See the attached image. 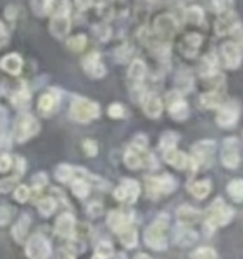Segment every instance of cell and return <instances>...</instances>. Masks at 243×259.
<instances>
[{"label": "cell", "instance_id": "1", "mask_svg": "<svg viewBox=\"0 0 243 259\" xmlns=\"http://www.w3.org/2000/svg\"><path fill=\"white\" fill-rule=\"evenodd\" d=\"M167 228H168V218L160 216L153 221L145 231V244L152 249L162 251L167 247Z\"/></svg>", "mask_w": 243, "mask_h": 259}, {"label": "cell", "instance_id": "2", "mask_svg": "<svg viewBox=\"0 0 243 259\" xmlns=\"http://www.w3.org/2000/svg\"><path fill=\"white\" fill-rule=\"evenodd\" d=\"M100 115V107L90 99L75 97L70 107V117L77 122H90Z\"/></svg>", "mask_w": 243, "mask_h": 259}, {"label": "cell", "instance_id": "3", "mask_svg": "<svg viewBox=\"0 0 243 259\" xmlns=\"http://www.w3.org/2000/svg\"><path fill=\"white\" fill-rule=\"evenodd\" d=\"M233 219V209H230L222 199H217L205 212V223L210 229L228 224Z\"/></svg>", "mask_w": 243, "mask_h": 259}, {"label": "cell", "instance_id": "4", "mask_svg": "<svg viewBox=\"0 0 243 259\" xmlns=\"http://www.w3.org/2000/svg\"><path fill=\"white\" fill-rule=\"evenodd\" d=\"M40 125H38L37 119L34 115L30 114H20L17 119H15V124H14V139L17 142H25L29 141L30 137H34Z\"/></svg>", "mask_w": 243, "mask_h": 259}, {"label": "cell", "instance_id": "5", "mask_svg": "<svg viewBox=\"0 0 243 259\" xmlns=\"http://www.w3.org/2000/svg\"><path fill=\"white\" fill-rule=\"evenodd\" d=\"M153 30H155V35L158 37L160 42L168 44L176 34V30H178V22H176L173 15L163 14L153 22Z\"/></svg>", "mask_w": 243, "mask_h": 259}, {"label": "cell", "instance_id": "6", "mask_svg": "<svg viewBox=\"0 0 243 259\" xmlns=\"http://www.w3.org/2000/svg\"><path fill=\"white\" fill-rule=\"evenodd\" d=\"M125 166L130 169L150 167L153 166V156L145 147H139L132 144L125 152Z\"/></svg>", "mask_w": 243, "mask_h": 259}, {"label": "cell", "instance_id": "7", "mask_svg": "<svg viewBox=\"0 0 243 259\" xmlns=\"http://www.w3.org/2000/svg\"><path fill=\"white\" fill-rule=\"evenodd\" d=\"M176 187V181L172 178V176L165 174L160 176V178H147V191L150 197H158V196H165L170 194Z\"/></svg>", "mask_w": 243, "mask_h": 259}, {"label": "cell", "instance_id": "8", "mask_svg": "<svg viewBox=\"0 0 243 259\" xmlns=\"http://www.w3.org/2000/svg\"><path fill=\"white\" fill-rule=\"evenodd\" d=\"M25 252L29 259H48L52 254V247L42 234H34L30 236V239L27 241Z\"/></svg>", "mask_w": 243, "mask_h": 259}, {"label": "cell", "instance_id": "9", "mask_svg": "<svg viewBox=\"0 0 243 259\" xmlns=\"http://www.w3.org/2000/svg\"><path fill=\"white\" fill-rule=\"evenodd\" d=\"M213 149H215V142L213 141L197 142V144L193 146L192 157H189V164H192L193 169L202 167V166L207 167L208 164H210V159H212Z\"/></svg>", "mask_w": 243, "mask_h": 259}, {"label": "cell", "instance_id": "10", "mask_svg": "<svg viewBox=\"0 0 243 259\" xmlns=\"http://www.w3.org/2000/svg\"><path fill=\"white\" fill-rule=\"evenodd\" d=\"M222 164L228 169L238 167L240 164V141L236 137H226L222 147Z\"/></svg>", "mask_w": 243, "mask_h": 259}, {"label": "cell", "instance_id": "11", "mask_svg": "<svg viewBox=\"0 0 243 259\" xmlns=\"http://www.w3.org/2000/svg\"><path fill=\"white\" fill-rule=\"evenodd\" d=\"M167 104H168V112L175 120H180L181 122V120H185L190 115L189 106H187V102L184 101V97H181V94L178 91L168 94Z\"/></svg>", "mask_w": 243, "mask_h": 259}, {"label": "cell", "instance_id": "12", "mask_svg": "<svg viewBox=\"0 0 243 259\" xmlns=\"http://www.w3.org/2000/svg\"><path fill=\"white\" fill-rule=\"evenodd\" d=\"M82 67H84V70L92 77V79H102V77L107 74V69H105L98 52L87 54L85 59L82 60Z\"/></svg>", "mask_w": 243, "mask_h": 259}, {"label": "cell", "instance_id": "13", "mask_svg": "<svg viewBox=\"0 0 243 259\" xmlns=\"http://www.w3.org/2000/svg\"><path fill=\"white\" fill-rule=\"evenodd\" d=\"M147 75V65L143 60L137 59L134 62L130 64L129 67V75H127V79H129V85L132 87V91H139V92H143L142 89V84H143V79H145Z\"/></svg>", "mask_w": 243, "mask_h": 259}, {"label": "cell", "instance_id": "14", "mask_svg": "<svg viewBox=\"0 0 243 259\" xmlns=\"http://www.w3.org/2000/svg\"><path fill=\"white\" fill-rule=\"evenodd\" d=\"M139 194H140V186L134 179H125L113 192L115 199L122 202H135Z\"/></svg>", "mask_w": 243, "mask_h": 259}, {"label": "cell", "instance_id": "15", "mask_svg": "<svg viewBox=\"0 0 243 259\" xmlns=\"http://www.w3.org/2000/svg\"><path fill=\"white\" fill-rule=\"evenodd\" d=\"M238 115H240L238 104L228 102V104H225V106L218 107L217 122L218 125H222V127H233L236 124V120H238Z\"/></svg>", "mask_w": 243, "mask_h": 259}, {"label": "cell", "instance_id": "16", "mask_svg": "<svg viewBox=\"0 0 243 259\" xmlns=\"http://www.w3.org/2000/svg\"><path fill=\"white\" fill-rule=\"evenodd\" d=\"M222 60L226 69H238L241 62V49L238 44L226 42L222 46Z\"/></svg>", "mask_w": 243, "mask_h": 259}, {"label": "cell", "instance_id": "17", "mask_svg": "<svg viewBox=\"0 0 243 259\" xmlns=\"http://www.w3.org/2000/svg\"><path fill=\"white\" fill-rule=\"evenodd\" d=\"M139 101L142 102L143 112H145L148 117H152V119L160 117L163 106H162V101H160L158 96H155V94H152V92H145V91H143V94L140 96Z\"/></svg>", "mask_w": 243, "mask_h": 259}, {"label": "cell", "instance_id": "18", "mask_svg": "<svg viewBox=\"0 0 243 259\" xmlns=\"http://www.w3.org/2000/svg\"><path fill=\"white\" fill-rule=\"evenodd\" d=\"M202 46V35L200 34H187L178 44V51L184 57L193 59L200 51Z\"/></svg>", "mask_w": 243, "mask_h": 259}, {"label": "cell", "instance_id": "19", "mask_svg": "<svg viewBox=\"0 0 243 259\" xmlns=\"http://www.w3.org/2000/svg\"><path fill=\"white\" fill-rule=\"evenodd\" d=\"M50 32H52V35L57 37V38L67 37V34L70 32V12L52 14Z\"/></svg>", "mask_w": 243, "mask_h": 259}, {"label": "cell", "instance_id": "20", "mask_svg": "<svg viewBox=\"0 0 243 259\" xmlns=\"http://www.w3.org/2000/svg\"><path fill=\"white\" fill-rule=\"evenodd\" d=\"M107 223L110 228H112L113 233H117L120 236L124 231L132 228V216H129V214H125V212H120V211H112L108 214Z\"/></svg>", "mask_w": 243, "mask_h": 259}, {"label": "cell", "instance_id": "21", "mask_svg": "<svg viewBox=\"0 0 243 259\" xmlns=\"http://www.w3.org/2000/svg\"><path fill=\"white\" fill-rule=\"evenodd\" d=\"M238 25V19L233 12H222L220 17L215 22V32L218 35H226V34H231V30Z\"/></svg>", "mask_w": 243, "mask_h": 259}, {"label": "cell", "instance_id": "22", "mask_svg": "<svg viewBox=\"0 0 243 259\" xmlns=\"http://www.w3.org/2000/svg\"><path fill=\"white\" fill-rule=\"evenodd\" d=\"M55 233L62 238H72L75 234V219L72 214L65 212L60 214L57 218V223H55Z\"/></svg>", "mask_w": 243, "mask_h": 259}, {"label": "cell", "instance_id": "23", "mask_svg": "<svg viewBox=\"0 0 243 259\" xmlns=\"http://www.w3.org/2000/svg\"><path fill=\"white\" fill-rule=\"evenodd\" d=\"M165 156V161H167L170 166L175 167V169H185L189 166V156L181 151H176V149H168V151L163 152Z\"/></svg>", "mask_w": 243, "mask_h": 259}, {"label": "cell", "instance_id": "24", "mask_svg": "<svg viewBox=\"0 0 243 259\" xmlns=\"http://www.w3.org/2000/svg\"><path fill=\"white\" fill-rule=\"evenodd\" d=\"M22 65H24V62H22V57L17 56V54H9V56H5L0 60V67L12 75H17L20 72Z\"/></svg>", "mask_w": 243, "mask_h": 259}, {"label": "cell", "instance_id": "25", "mask_svg": "<svg viewBox=\"0 0 243 259\" xmlns=\"http://www.w3.org/2000/svg\"><path fill=\"white\" fill-rule=\"evenodd\" d=\"M58 104V94L55 96V92H47L38 99V111H40L43 115H48L50 112L55 111Z\"/></svg>", "mask_w": 243, "mask_h": 259}, {"label": "cell", "instance_id": "26", "mask_svg": "<svg viewBox=\"0 0 243 259\" xmlns=\"http://www.w3.org/2000/svg\"><path fill=\"white\" fill-rule=\"evenodd\" d=\"M217 70H218L217 56H213V54H207V56L203 57L202 62H200V74L203 77H207V79H210L212 75L217 74Z\"/></svg>", "mask_w": 243, "mask_h": 259}, {"label": "cell", "instance_id": "27", "mask_svg": "<svg viewBox=\"0 0 243 259\" xmlns=\"http://www.w3.org/2000/svg\"><path fill=\"white\" fill-rule=\"evenodd\" d=\"M29 226H30V218L27 216V214H22V216L19 218L17 224H15L14 229H12V236L15 238V241L22 242L25 239L27 231H29Z\"/></svg>", "mask_w": 243, "mask_h": 259}, {"label": "cell", "instance_id": "28", "mask_svg": "<svg viewBox=\"0 0 243 259\" xmlns=\"http://www.w3.org/2000/svg\"><path fill=\"white\" fill-rule=\"evenodd\" d=\"M200 106L202 107H205V109H218L220 106H222V94H218V92H205V94H202L200 96Z\"/></svg>", "mask_w": 243, "mask_h": 259}, {"label": "cell", "instance_id": "29", "mask_svg": "<svg viewBox=\"0 0 243 259\" xmlns=\"http://www.w3.org/2000/svg\"><path fill=\"white\" fill-rule=\"evenodd\" d=\"M189 189L193 196L197 197V199H205V197L210 194V191H212V183H210L208 179H203V181H197V183H193L189 186Z\"/></svg>", "mask_w": 243, "mask_h": 259}, {"label": "cell", "instance_id": "30", "mask_svg": "<svg viewBox=\"0 0 243 259\" xmlns=\"http://www.w3.org/2000/svg\"><path fill=\"white\" fill-rule=\"evenodd\" d=\"M175 239L181 246H189L192 242L197 241V233L192 231L190 228H187V226H181V229H178V233H175Z\"/></svg>", "mask_w": 243, "mask_h": 259}, {"label": "cell", "instance_id": "31", "mask_svg": "<svg viewBox=\"0 0 243 259\" xmlns=\"http://www.w3.org/2000/svg\"><path fill=\"white\" fill-rule=\"evenodd\" d=\"M185 20L192 25H202L205 17H203V10L200 7H190L185 10Z\"/></svg>", "mask_w": 243, "mask_h": 259}, {"label": "cell", "instance_id": "32", "mask_svg": "<svg viewBox=\"0 0 243 259\" xmlns=\"http://www.w3.org/2000/svg\"><path fill=\"white\" fill-rule=\"evenodd\" d=\"M37 206L42 216L48 218L50 214H53L55 209H57V202H55L52 197H40V199L37 201Z\"/></svg>", "mask_w": 243, "mask_h": 259}, {"label": "cell", "instance_id": "33", "mask_svg": "<svg viewBox=\"0 0 243 259\" xmlns=\"http://www.w3.org/2000/svg\"><path fill=\"white\" fill-rule=\"evenodd\" d=\"M176 84H178L180 87V91L181 92H187V91H190L192 89V85H193V77H192V72L190 70H180L178 74H176Z\"/></svg>", "mask_w": 243, "mask_h": 259}, {"label": "cell", "instance_id": "34", "mask_svg": "<svg viewBox=\"0 0 243 259\" xmlns=\"http://www.w3.org/2000/svg\"><path fill=\"white\" fill-rule=\"evenodd\" d=\"M178 218H180V221L181 223H185V224H190V223H195L197 219H198V212L197 209H193V207H190V206H181L180 209H178Z\"/></svg>", "mask_w": 243, "mask_h": 259}, {"label": "cell", "instance_id": "35", "mask_svg": "<svg viewBox=\"0 0 243 259\" xmlns=\"http://www.w3.org/2000/svg\"><path fill=\"white\" fill-rule=\"evenodd\" d=\"M72 192H74L77 197L84 199V197L88 196V192H90V186H88V183L84 179H75V181H72Z\"/></svg>", "mask_w": 243, "mask_h": 259}, {"label": "cell", "instance_id": "36", "mask_svg": "<svg viewBox=\"0 0 243 259\" xmlns=\"http://www.w3.org/2000/svg\"><path fill=\"white\" fill-rule=\"evenodd\" d=\"M75 169L67 166V164H60V166L57 167V170H55V178H57L60 183H70L72 179H74V174Z\"/></svg>", "mask_w": 243, "mask_h": 259}, {"label": "cell", "instance_id": "37", "mask_svg": "<svg viewBox=\"0 0 243 259\" xmlns=\"http://www.w3.org/2000/svg\"><path fill=\"white\" fill-rule=\"evenodd\" d=\"M228 194L235 202H241V199H243V183L240 179L231 181V183L228 184Z\"/></svg>", "mask_w": 243, "mask_h": 259}, {"label": "cell", "instance_id": "38", "mask_svg": "<svg viewBox=\"0 0 243 259\" xmlns=\"http://www.w3.org/2000/svg\"><path fill=\"white\" fill-rule=\"evenodd\" d=\"M176 142H178V136H176L175 132H165L162 136V139H160V149L165 152V151H168V149H173L176 146Z\"/></svg>", "mask_w": 243, "mask_h": 259}, {"label": "cell", "instance_id": "39", "mask_svg": "<svg viewBox=\"0 0 243 259\" xmlns=\"http://www.w3.org/2000/svg\"><path fill=\"white\" fill-rule=\"evenodd\" d=\"M32 10L38 17L50 14V0H32Z\"/></svg>", "mask_w": 243, "mask_h": 259}, {"label": "cell", "instance_id": "40", "mask_svg": "<svg viewBox=\"0 0 243 259\" xmlns=\"http://www.w3.org/2000/svg\"><path fill=\"white\" fill-rule=\"evenodd\" d=\"M110 257H112V244L102 241L100 244L97 246L95 254H93L92 259H110Z\"/></svg>", "mask_w": 243, "mask_h": 259}, {"label": "cell", "instance_id": "41", "mask_svg": "<svg viewBox=\"0 0 243 259\" xmlns=\"http://www.w3.org/2000/svg\"><path fill=\"white\" fill-rule=\"evenodd\" d=\"M87 46V37L85 35H75V37H70L69 40H67V47L72 49V51H75V52H80V51H84Z\"/></svg>", "mask_w": 243, "mask_h": 259}, {"label": "cell", "instance_id": "42", "mask_svg": "<svg viewBox=\"0 0 243 259\" xmlns=\"http://www.w3.org/2000/svg\"><path fill=\"white\" fill-rule=\"evenodd\" d=\"M120 238H122V242H124L127 247H134L137 244V238H139V234H137V231L134 228H129L120 234Z\"/></svg>", "mask_w": 243, "mask_h": 259}, {"label": "cell", "instance_id": "43", "mask_svg": "<svg viewBox=\"0 0 243 259\" xmlns=\"http://www.w3.org/2000/svg\"><path fill=\"white\" fill-rule=\"evenodd\" d=\"M207 5H208L210 10H213V12L222 14V12H225L226 9H228L230 2H228V0H207Z\"/></svg>", "mask_w": 243, "mask_h": 259}, {"label": "cell", "instance_id": "44", "mask_svg": "<svg viewBox=\"0 0 243 259\" xmlns=\"http://www.w3.org/2000/svg\"><path fill=\"white\" fill-rule=\"evenodd\" d=\"M192 259H217V252L212 247H200L192 254Z\"/></svg>", "mask_w": 243, "mask_h": 259}, {"label": "cell", "instance_id": "45", "mask_svg": "<svg viewBox=\"0 0 243 259\" xmlns=\"http://www.w3.org/2000/svg\"><path fill=\"white\" fill-rule=\"evenodd\" d=\"M14 214H15L14 207H10V206H0V226L9 224V221L12 219Z\"/></svg>", "mask_w": 243, "mask_h": 259}, {"label": "cell", "instance_id": "46", "mask_svg": "<svg viewBox=\"0 0 243 259\" xmlns=\"http://www.w3.org/2000/svg\"><path fill=\"white\" fill-rule=\"evenodd\" d=\"M14 196H15V201L27 202L30 199V189L27 186H19L17 189H15V192H14Z\"/></svg>", "mask_w": 243, "mask_h": 259}, {"label": "cell", "instance_id": "47", "mask_svg": "<svg viewBox=\"0 0 243 259\" xmlns=\"http://www.w3.org/2000/svg\"><path fill=\"white\" fill-rule=\"evenodd\" d=\"M30 102V94L27 92V91H20L15 94V97H14V104L15 106H19V107H27V104Z\"/></svg>", "mask_w": 243, "mask_h": 259}, {"label": "cell", "instance_id": "48", "mask_svg": "<svg viewBox=\"0 0 243 259\" xmlns=\"http://www.w3.org/2000/svg\"><path fill=\"white\" fill-rule=\"evenodd\" d=\"M20 178V176H12V178H7V179H4V181H0V192H9L12 187H17L15 184H17V179Z\"/></svg>", "mask_w": 243, "mask_h": 259}, {"label": "cell", "instance_id": "49", "mask_svg": "<svg viewBox=\"0 0 243 259\" xmlns=\"http://www.w3.org/2000/svg\"><path fill=\"white\" fill-rule=\"evenodd\" d=\"M108 115L113 119H122L125 115L124 106H120V104H112V106L108 107Z\"/></svg>", "mask_w": 243, "mask_h": 259}, {"label": "cell", "instance_id": "50", "mask_svg": "<svg viewBox=\"0 0 243 259\" xmlns=\"http://www.w3.org/2000/svg\"><path fill=\"white\" fill-rule=\"evenodd\" d=\"M84 151L88 154V156H97V152H98L97 142L95 141H90V139L84 141Z\"/></svg>", "mask_w": 243, "mask_h": 259}, {"label": "cell", "instance_id": "51", "mask_svg": "<svg viewBox=\"0 0 243 259\" xmlns=\"http://www.w3.org/2000/svg\"><path fill=\"white\" fill-rule=\"evenodd\" d=\"M12 166V157L9 154H0V172H5Z\"/></svg>", "mask_w": 243, "mask_h": 259}, {"label": "cell", "instance_id": "52", "mask_svg": "<svg viewBox=\"0 0 243 259\" xmlns=\"http://www.w3.org/2000/svg\"><path fill=\"white\" fill-rule=\"evenodd\" d=\"M57 259H75V254H74V251L69 249V247H62V249L58 251Z\"/></svg>", "mask_w": 243, "mask_h": 259}, {"label": "cell", "instance_id": "53", "mask_svg": "<svg viewBox=\"0 0 243 259\" xmlns=\"http://www.w3.org/2000/svg\"><path fill=\"white\" fill-rule=\"evenodd\" d=\"M95 34L100 37V40H107V37H108V29L105 25H98L97 29H95Z\"/></svg>", "mask_w": 243, "mask_h": 259}, {"label": "cell", "instance_id": "54", "mask_svg": "<svg viewBox=\"0 0 243 259\" xmlns=\"http://www.w3.org/2000/svg\"><path fill=\"white\" fill-rule=\"evenodd\" d=\"M92 2L93 0H75V5L79 10H87L92 5Z\"/></svg>", "mask_w": 243, "mask_h": 259}, {"label": "cell", "instance_id": "55", "mask_svg": "<svg viewBox=\"0 0 243 259\" xmlns=\"http://www.w3.org/2000/svg\"><path fill=\"white\" fill-rule=\"evenodd\" d=\"M102 211V204H97V202H93L90 207H88V212L92 214V216H98V212Z\"/></svg>", "mask_w": 243, "mask_h": 259}, {"label": "cell", "instance_id": "56", "mask_svg": "<svg viewBox=\"0 0 243 259\" xmlns=\"http://www.w3.org/2000/svg\"><path fill=\"white\" fill-rule=\"evenodd\" d=\"M34 183H35V187H43V184H47L45 174H38L37 178L34 179Z\"/></svg>", "mask_w": 243, "mask_h": 259}, {"label": "cell", "instance_id": "57", "mask_svg": "<svg viewBox=\"0 0 243 259\" xmlns=\"http://www.w3.org/2000/svg\"><path fill=\"white\" fill-rule=\"evenodd\" d=\"M7 44V32H5L4 25L0 24V47H4Z\"/></svg>", "mask_w": 243, "mask_h": 259}, {"label": "cell", "instance_id": "58", "mask_svg": "<svg viewBox=\"0 0 243 259\" xmlns=\"http://www.w3.org/2000/svg\"><path fill=\"white\" fill-rule=\"evenodd\" d=\"M7 147H10V139L7 136L0 134V149H7Z\"/></svg>", "mask_w": 243, "mask_h": 259}, {"label": "cell", "instance_id": "59", "mask_svg": "<svg viewBox=\"0 0 243 259\" xmlns=\"http://www.w3.org/2000/svg\"><path fill=\"white\" fill-rule=\"evenodd\" d=\"M4 125H5V112L0 109V129H2Z\"/></svg>", "mask_w": 243, "mask_h": 259}, {"label": "cell", "instance_id": "60", "mask_svg": "<svg viewBox=\"0 0 243 259\" xmlns=\"http://www.w3.org/2000/svg\"><path fill=\"white\" fill-rule=\"evenodd\" d=\"M134 259H150V256H147V254H143V252H140V254H137Z\"/></svg>", "mask_w": 243, "mask_h": 259}, {"label": "cell", "instance_id": "61", "mask_svg": "<svg viewBox=\"0 0 243 259\" xmlns=\"http://www.w3.org/2000/svg\"><path fill=\"white\" fill-rule=\"evenodd\" d=\"M148 4H162V2H165V0H147Z\"/></svg>", "mask_w": 243, "mask_h": 259}]
</instances>
